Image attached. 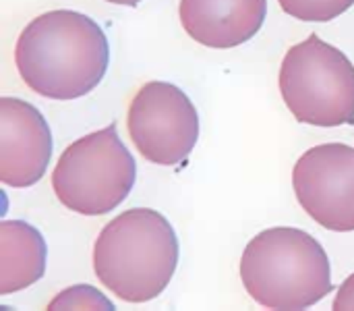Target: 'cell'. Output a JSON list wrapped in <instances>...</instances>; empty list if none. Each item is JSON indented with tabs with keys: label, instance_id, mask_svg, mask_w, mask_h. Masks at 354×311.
Here are the masks:
<instances>
[{
	"label": "cell",
	"instance_id": "obj_10",
	"mask_svg": "<svg viewBox=\"0 0 354 311\" xmlns=\"http://www.w3.org/2000/svg\"><path fill=\"white\" fill-rule=\"evenodd\" d=\"M48 247L37 229L23 220L0 222V295L23 291L46 272Z\"/></svg>",
	"mask_w": 354,
	"mask_h": 311
},
{
	"label": "cell",
	"instance_id": "obj_9",
	"mask_svg": "<svg viewBox=\"0 0 354 311\" xmlns=\"http://www.w3.org/2000/svg\"><path fill=\"white\" fill-rule=\"evenodd\" d=\"M185 31L207 48H234L261 29L268 0H180Z\"/></svg>",
	"mask_w": 354,
	"mask_h": 311
},
{
	"label": "cell",
	"instance_id": "obj_3",
	"mask_svg": "<svg viewBox=\"0 0 354 311\" xmlns=\"http://www.w3.org/2000/svg\"><path fill=\"white\" fill-rule=\"evenodd\" d=\"M247 293L274 311L313 308L332 293V266L315 237L301 229L276 226L249 241L241 258Z\"/></svg>",
	"mask_w": 354,
	"mask_h": 311
},
{
	"label": "cell",
	"instance_id": "obj_8",
	"mask_svg": "<svg viewBox=\"0 0 354 311\" xmlns=\"http://www.w3.org/2000/svg\"><path fill=\"white\" fill-rule=\"evenodd\" d=\"M52 158V133L41 112L25 100L0 98V181L6 187L35 185Z\"/></svg>",
	"mask_w": 354,
	"mask_h": 311
},
{
	"label": "cell",
	"instance_id": "obj_7",
	"mask_svg": "<svg viewBox=\"0 0 354 311\" xmlns=\"http://www.w3.org/2000/svg\"><path fill=\"white\" fill-rule=\"evenodd\" d=\"M292 187L301 208L324 229L354 231V148L322 143L295 164Z\"/></svg>",
	"mask_w": 354,
	"mask_h": 311
},
{
	"label": "cell",
	"instance_id": "obj_6",
	"mask_svg": "<svg viewBox=\"0 0 354 311\" xmlns=\"http://www.w3.org/2000/svg\"><path fill=\"white\" fill-rule=\"evenodd\" d=\"M127 129L145 160L174 166L199 139V114L183 89L166 81H149L129 104Z\"/></svg>",
	"mask_w": 354,
	"mask_h": 311
},
{
	"label": "cell",
	"instance_id": "obj_2",
	"mask_svg": "<svg viewBox=\"0 0 354 311\" xmlns=\"http://www.w3.org/2000/svg\"><path fill=\"white\" fill-rule=\"evenodd\" d=\"M178 239L156 210L133 208L110 220L93 245V270L104 289L127 303H147L170 285Z\"/></svg>",
	"mask_w": 354,
	"mask_h": 311
},
{
	"label": "cell",
	"instance_id": "obj_11",
	"mask_svg": "<svg viewBox=\"0 0 354 311\" xmlns=\"http://www.w3.org/2000/svg\"><path fill=\"white\" fill-rule=\"evenodd\" d=\"M282 10L299 21L307 23H328L344 15L354 0H278Z\"/></svg>",
	"mask_w": 354,
	"mask_h": 311
},
{
	"label": "cell",
	"instance_id": "obj_12",
	"mask_svg": "<svg viewBox=\"0 0 354 311\" xmlns=\"http://www.w3.org/2000/svg\"><path fill=\"white\" fill-rule=\"evenodd\" d=\"M60 310H104L112 311L114 305L110 303L108 297H104L97 289L89 287V285H75L62 293H58L50 305L48 311H60Z\"/></svg>",
	"mask_w": 354,
	"mask_h": 311
},
{
	"label": "cell",
	"instance_id": "obj_4",
	"mask_svg": "<svg viewBox=\"0 0 354 311\" xmlns=\"http://www.w3.org/2000/svg\"><path fill=\"white\" fill-rule=\"evenodd\" d=\"M137 164L114 125L73 141L58 158L52 189L62 206L102 216L120 206L135 187Z\"/></svg>",
	"mask_w": 354,
	"mask_h": 311
},
{
	"label": "cell",
	"instance_id": "obj_13",
	"mask_svg": "<svg viewBox=\"0 0 354 311\" xmlns=\"http://www.w3.org/2000/svg\"><path fill=\"white\" fill-rule=\"evenodd\" d=\"M334 311H354V274L348 276L340 289H338V295L334 299V305H332Z\"/></svg>",
	"mask_w": 354,
	"mask_h": 311
},
{
	"label": "cell",
	"instance_id": "obj_1",
	"mask_svg": "<svg viewBox=\"0 0 354 311\" xmlns=\"http://www.w3.org/2000/svg\"><path fill=\"white\" fill-rule=\"evenodd\" d=\"M110 46L104 29L77 10H50L21 31L15 64L29 89L50 100H77L100 85Z\"/></svg>",
	"mask_w": 354,
	"mask_h": 311
},
{
	"label": "cell",
	"instance_id": "obj_14",
	"mask_svg": "<svg viewBox=\"0 0 354 311\" xmlns=\"http://www.w3.org/2000/svg\"><path fill=\"white\" fill-rule=\"evenodd\" d=\"M106 2H112V4H120V6H135V4H139L141 0H106Z\"/></svg>",
	"mask_w": 354,
	"mask_h": 311
},
{
	"label": "cell",
	"instance_id": "obj_5",
	"mask_svg": "<svg viewBox=\"0 0 354 311\" xmlns=\"http://www.w3.org/2000/svg\"><path fill=\"white\" fill-rule=\"evenodd\" d=\"M280 94L299 123L315 127L354 123V64L315 33L286 52Z\"/></svg>",
	"mask_w": 354,
	"mask_h": 311
}]
</instances>
